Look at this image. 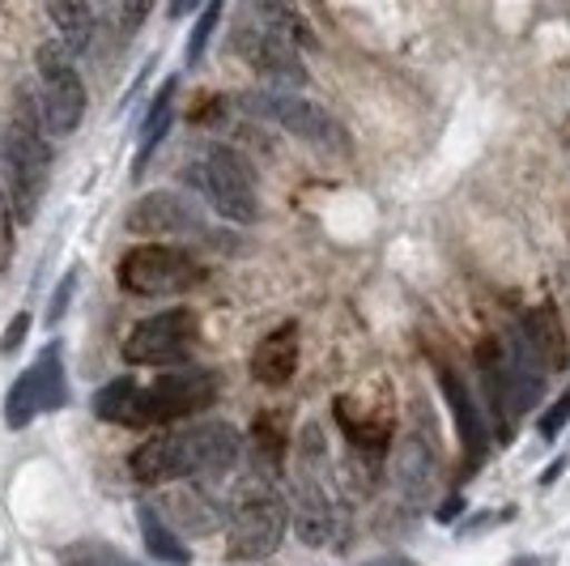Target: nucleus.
Returning a JSON list of instances; mask_svg holds the SVG:
<instances>
[{
	"mask_svg": "<svg viewBox=\"0 0 570 566\" xmlns=\"http://www.w3.org/2000/svg\"><path fill=\"white\" fill-rule=\"evenodd\" d=\"M35 69H39V103L48 128L56 137L77 133V124L86 119V86L72 65V51L65 43H43L35 51Z\"/></svg>",
	"mask_w": 570,
	"mask_h": 566,
	"instance_id": "9b49d317",
	"label": "nucleus"
},
{
	"mask_svg": "<svg viewBox=\"0 0 570 566\" xmlns=\"http://www.w3.org/2000/svg\"><path fill=\"white\" fill-rule=\"evenodd\" d=\"M60 566H141L137 558H128L124 549L107 541H95V537H81V541H69L60 549Z\"/></svg>",
	"mask_w": 570,
	"mask_h": 566,
	"instance_id": "412c9836",
	"label": "nucleus"
},
{
	"mask_svg": "<svg viewBox=\"0 0 570 566\" xmlns=\"http://www.w3.org/2000/svg\"><path fill=\"white\" fill-rule=\"evenodd\" d=\"M289 519L298 541L320 549L333 541L336 533V495H333V469H328V439L324 426L311 422L298 435L294 451V486H289Z\"/></svg>",
	"mask_w": 570,
	"mask_h": 566,
	"instance_id": "39448f33",
	"label": "nucleus"
},
{
	"mask_svg": "<svg viewBox=\"0 0 570 566\" xmlns=\"http://www.w3.org/2000/svg\"><path fill=\"white\" fill-rule=\"evenodd\" d=\"M137 524H141V541H145V549H149V558H158V563H167V566L191 563V549L184 545V537H179L154 507H141V511H137Z\"/></svg>",
	"mask_w": 570,
	"mask_h": 566,
	"instance_id": "aec40b11",
	"label": "nucleus"
},
{
	"mask_svg": "<svg viewBox=\"0 0 570 566\" xmlns=\"http://www.w3.org/2000/svg\"><path fill=\"white\" fill-rule=\"evenodd\" d=\"M434 375H439V392H443V401H448V409H452V418H455V430H460L464 472H476L481 469V460H485V451H490L485 418H481V409H476L469 383H464V375L455 371L452 362H434Z\"/></svg>",
	"mask_w": 570,
	"mask_h": 566,
	"instance_id": "2eb2a0df",
	"label": "nucleus"
},
{
	"mask_svg": "<svg viewBox=\"0 0 570 566\" xmlns=\"http://www.w3.org/2000/svg\"><path fill=\"white\" fill-rule=\"evenodd\" d=\"M247 107H252L256 116L273 119L289 137H298L303 145L320 149V154H350V137H345V128L336 124L333 111L320 107V103H311V98L294 95V90H261V95H247Z\"/></svg>",
	"mask_w": 570,
	"mask_h": 566,
	"instance_id": "1a4fd4ad",
	"label": "nucleus"
},
{
	"mask_svg": "<svg viewBox=\"0 0 570 566\" xmlns=\"http://www.w3.org/2000/svg\"><path fill=\"white\" fill-rule=\"evenodd\" d=\"M77 282H81V273L72 269V273H65V277H60V285L51 290V303H48V311H43V320H48V324H60V320H65V311H69V303H72V290H77Z\"/></svg>",
	"mask_w": 570,
	"mask_h": 566,
	"instance_id": "b1692460",
	"label": "nucleus"
},
{
	"mask_svg": "<svg viewBox=\"0 0 570 566\" xmlns=\"http://www.w3.org/2000/svg\"><path fill=\"white\" fill-rule=\"evenodd\" d=\"M188 184L205 196V205L217 217H226L235 226H252L261 217L256 175L247 170V163L238 158L235 149H205V154H196L188 166Z\"/></svg>",
	"mask_w": 570,
	"mask_h": 566,
	"instance_id": "0eeeda50",
	"label": "nucleus"
},
{
	"mask_svg": "<svg viewBox=\"0 0 570 566\" xmlns=\"http://www.w3.org/2000/svg\"><path fill=\"white\" fill-rule=\"evenodd\" d=\"M460 507H464V498H452V502H443V507H439V519H452V516H460Z\"/></svg>",
	"mask_w": 570,
	"mask_h": 566,
	"instance_id": "c756f323",
	"label": "nucleus"
},
{
	"mask_svg": "<svg viewBox=\"0 0 570 566\" xmlns=\"http://www.w3.org/2000/svg\"><path fill=\"white\" fill-rule=\"evenodd\" d=\"M124 226H128L132 235H145V238L214 243V231H209V222H205L200 205H196L191 196H184V192H170V188L145 192L141 201L128 209Z\"/></svg>",
	"mask_w": 570,
	"mask_h": 566,
	"instance_id": "f8f14e48",
	"label": "nucleus"
},
{
	"mask_svg": "<svg viewBox=\"0 0 570 566\" xmlns=\"http://www.w3.org/2000/svg\"><path fill=\"white\" fill-rule=\"evenodd\" d=\"M119 4H124V30H137L154 9V0H119Z\"/></svg>",
	"mask_w": 570,
	"mask_h": 566,
	"instance_id": "a878e982",
	"label": "nucleus"
},
{
	"mask_svg": "<svg viewBox=\"0 0 570 566\" xmlns=\"http://www.w3.org/2000/svg\"><path fill=\"white\" fill-rule=\"evenodd\" d=\"M222 9H226V0H209V4L200 9V18H196L191 39H188V65H200V60H205V48H209V39L217 35V22H222Z\"/></svg>",
	"mask_w": 570,
	"mask_h": 566,
	"instance_id": "4be33fe9",
	"label": "nucleus"
},
{
	"mask_svg": "<svg viewBox=\"0 0 570 566\" xmlns=\"http://www.w3.org/2000/svg\"><path fill=\"white\" fill-rule=\"evenodd\" d=\"M175 90H179V77H167L154 98H149V107H145V124H141V149H137V175L145 170L149 163V154L163 145V137L170 133V119H175Z\"/></svg>",
	"mask_w": 570,
	"mask_h": 566,
	"instance_id": "6ab92c4d",
	"label": "nucleus"
},
{
	"mask_svg": "<svg viewBox=\"0 0 570 566\" xmlns=\"http://www.w3.org/2000/svg\"><path fill=\"white\" fill-rule=\"evenodd\" d=\"M439 477V448H434V426H426V413L417 409V422L404 430V439L396 443L392 456V490L401 502L404 516H417L430 502Z\"/></svg>",
	"mask_w": 570,
	"mask_h": 566,
	"instance_id": "ddd939ff",
	"label": "nucleus"
},
{
	"mask_svg": "<svg viewBox=\"0 0 570 566\" xmlns=\"http://www.w3.org/2000/svg\"><path fill=\"white\" fill-rule=\"evenodd\" d=\"M69 404V379H65V350L60 341H48L39 358L13 379L9 397H4V426L26 430L39 413H56Z\"/></svg>",
	"mask_w": 570,
	"mask_h": 566,
	"instance_id": "9d476101",
	"label": "nucleus"
},
{
	"mask_svg": "<svg viewBox=\"0 0 570 566\" xmlns=\"http://www.w3.org/2000/svg\"><path fill=\"white\" fill-rule=\"evenodd\" d=\"M523 336H528V345L537 350V358L546 362L549 371H562L570 362V336H567V324H562V315L553 303H541V308H532L523 315Z\"/></svg>",
	"mask_w": 570,
	"mask_h": 566,
	"instance_id": "f3484780",
	"label": "nucleus"
},
{
	"mask_svg": "<svg viewBox=\"0 0 570 566\" xmlns=\"http://www.w3.org/2000/svg\"><path fill=\"white\" fill-rule=\"evenodd\" d=\"M362 566H417L413 558H401V554H387V558H371V563H362Z\"/></svg>",
	"mask_w": 570,
	"mask_h": 566,
	"instance_id": "c85d7f7f",
	"label": "nucleus"
},
{
	"mask_svg": "<svg viewBox=\"0 0 570 566\" xmlns=\"http://www.w3.org/2000/svg\"><path fill=\"white\" fill-rule=\"evenodd\" d=\"M230 48L247 69L261 72L277 90H294L307 81L303 48H311V26L285 0H243Z\"/></svg>",
	"mask_w": 570,
	"mask_h": 566,
	"instance_id": "f03ea898",
	"label": "nucleus"
},
{
	"mask_svg": "<svg viewBox=\"0 0 570 566\" xmlns=\"http://www.w3.org/2000/svg\"><path fill=\"white\" fill-rule=\"evenodd\" d=\"M191 345H196V311L170 308L141 320L124 336V362H132V367H170V362L188 358Z\"/></svg>",
	"mask_w": 570,
	"mask_h": 566,
	"instance_id": "4468645a",
	"label": "nucleus"
},
{
	"mask_svg": "<svg viewBox=\"0 0 570 566\" xmlns=\"http://www.w3.org/2000/svg\"><path fill=\"white\" fill-rule=\"evenodd\" d=\"M13 256V222H9V209H4V196H0V269Z\"/></svg>",
	"mask_w": 570,
	"mask_h": 566,
	"instance_id": "bb28decb",
	"label": "nucleus"
},
{
	"mask_svg": "<svg viewBox=\"0 0 570 566\" xmlns=\"http://www.w3.org/2000/svg\"><path fill=\"white\" fill-rule=\"evenodd\" d=\"M48 13L51 22H56L60 43L72 56H86L90 39H95V9H90V0H48Z\"/></svg>",
	"mask_w": 570,
	"mask_h": 566,
	"instance_id": "a211bd4d",
	"label": "nucleus"
},
{
	"mask_svg": "<svg viewBox=\"0 0 570 566\" xmlns=\"http://www.w3.org/2000/svg\"><path fill=\"white\" fill-rule=\"evenodd\" d=\"M217 397V375L209 367H179L154 383L116 379L98 388L95 413L102 422L128 426V430H158V426L184 422L191 413L209 409Z\"/></svg>",
	"mask_w": 570,
	"mask_h": 566,
	"instance_id": "f257e3e1",
	"label": "nucleus"
},
{
	"mask_svg": "<svg viewBox=\"0 0 570 566\" xmlns=\"http://www.w3.org/2000/svg\"><path fill=\"white\" fill-rule=\"evenodd\" d=\"M196 4H200V0H170V18H175V22H179V18H188L191 9H196Z\"/></svg>",
	"mask_w": 570,
	"mask_h": 566,
	"instance_id": "cd10ccee",
	"label": "nucleus"
},
{
	"mask_svg": "<svg viewBox=\"0 0 570 566\" xmlns=\"http://www.w3.org/2000/svg\"><path fill=\"white\" fill-rule=\"evenodd\" d=\"M116 277L132 299H170V294H188L205 282V264L191 256L188 247L149 243V247H132L119 260Z\"/></svg>",
	"mask_w": 570,
	"mask_h": 566,
	"instance_id": "6e6552de",
	"label": "nucleus"
},
{
	"mask_svg": "<svg viewBox=\"0 0 570 566\" xmlns=\"http://www.w3.org/2000/svg\"><path fill=\"white\" fill-rule=\"evenodd\" d=\"M26 329H30V315H26V311H18V315L9 320V329H4V336H0V354H13V350H22Z\"/></svg>",
	"mask_w": 570,
	"mask_h": 566,
	"instance_id": "393cba45",
	"label": "nucleus"
},
{
	"mask_svg": "<svg viewBox=\"0 0 570 566\" xmlns=\"http://www.w3.org/2000/svg\"><path fill=\"white\" fill-rule=\"evenodd\" d=\"M230 558L235 563H264L273 558L289 528V502H285L277 472L252 469V477L230 495Z\"/></svg>",
	"mask_w": 570,
	"mask_h": 566,
	"instance_id": "423d86ee",
	"label": "nucleus"
},
{
	"mask_svg": "<svg viewBox=\"0 0 570 566\" xmlns=\"http://www.w3.org/2000/svg\"><path fill=\"white\" fill-rule=\"evenodd\" d=\"M298 371V324H277L252 350V375L261 379L264 388H285Z\"/></svg>",
	"mask_w": 570,
	"mask_h": 566,
	"instance_id": "dca6fc26",
	"label": "nucleus"
},
{
	"mask_svg": "<svg viewBox=\"0 0 570 566\" xmlns=\"http://www.w3.org/2000/svg\"><path fill=\"white\" fill-rule=\"evenodd\" d=\"M243 439L230 422H200L184 430L149 435L141 448L128 456V469L141 486H170L188 477H214L238 465Z\"/></svg>",
	"mask_w": 570,
	"mask_h": 566,
	"instance_id": "7ed1b4c3",
	"label": "nucleus"
},
{
	"mask_svg": "<svg viewBox=\"0 0 570 566\" xmlns=\"http://www.w3.org/2000/svg\"><path fill=\"white\" fill-rule=\"evenodd\" d=\"M43 103L22 86L18 111L9 116V128L0 137V166H4V196L13 205V217L30 226L43 205V192L51 179V149L43 142Z\"/></svg>",
	"mask_w": 570,
	"mask_h": 566,
	"instance_id": "20e7f679",
	"label": "nucleus"
},
{
	"mask_svg": "<svg viewBox=\"0 0 570 566\" xmlns=\"http://www.w3.org/2000/svg\"><path fill=\"white\" fill-rule=\"evenodd\" d=\"M567 426H570V388L562 392V397H558V401L549 404L541 418H537V430H541V439H558Z\"/></svg>",
	"mask_w": 570,
	"mask_h": 566,
	"instance_id": "5701e85b",
	"label": "nucleus"
}]
</instances>
